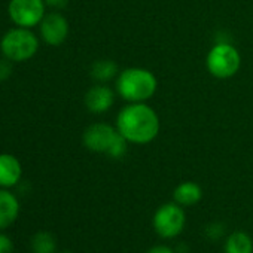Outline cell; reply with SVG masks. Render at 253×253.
I'll list each match as a JSON object with an SVG mask.
<instances>
[{
	"label": "cell",
	"instance_id": "cell-1",
	"mask_svg": "<svg viewBox=\"0 0 253 253\" xmlns=\"http://www.w3.org/2000/svg\"><path fill=\"white\" fill-rule=\"evenodd\" d=\"M116 128L126 142L146 145L160 133V118L151 106L145 103H131L119 112Z\"/></svg>",
	"mask_w": 253,
	"mask_h": 253
},
{
	"label": "cell",
	"instance_id": "cell-2",
	"mask_svg": "<svg viewBox=\"0 0 253 253\" xmlns=\"http://www.w3.org/2000/svg\"><path fill=\"white\" fill-rule=\"evenodd\" d=\"M84 145L91 152L104 154L113 160H119L126 152V139L109 124L97 122L89 125L82 136Z\"/></svg>",
	"mask_w": 253,
	"mask_h": 253
},
{
	"label": "cell",
	"instance_id": "cell-3",
	"mask_svg": "<svg viewBox=\"0 0 253 253\" xmlns=\"http://www.w3.org/2000/svg\"><path fill=\"white\" fill-rule=\"evenodd\" d=\"M157 78L142 67H130L119 73L116 89L121 97L131 103H145L157 92Z\"/></svg>",
	"mask_w": 253,
	"mask_h": 253
},
{
	"label": "cell",
	"instance_id": "cell-4",
	"mask_svg": "<svg viewBox=\"0 0 253 253\" xmlns=\"http://www.w3.org/2000/svg\"><path fill=\"white\" fill-rule=\"evenodd\" d=\"M0 49L5 58L12 63H24L32 60L39 49V39L32 29L15 27L6 32L0 41Z\"/></svg>",
	"mask_w": 253,
	"mask_h": 253
},
{
	"label": "cell",
	"instance_id": "cell-5",
	"mask_svg": "<svg viewBox=\"0 0 253 253\" xmlns=\"http://www.w3.org/2000/svg\"><path fill=\"white\" fill-rule=\"evenodd\" d=\"M241 66L240 52L231 43L214 45L207 55V69L217 79L232 78Z\"/></svg>",
	"mask_w": 253,
	"mask_h": 253
},
{
	"label": "cell",
	"instance_id": "cell-6",
	"mask_svg": "<svg viewBox=\"0 0 253 253\" xmlns=\"http://www.w3.org/2000/svg\"><path fill=\"white\" fill-rule=\"evenodd\" d=\"M154 229L163 238H174L177 237L186 223V216L180 204L167 203L163 204L154 214L152 219Z\"/></svg>",
	"mask_w": 253,
	"mask_h": 253
},
{
	"label": "cell",
	"instance_id": "cell-7",
	"mask_svg": "<svg viewBox=\"0 0 253 253\" xmlns=\"http://www.w3.org/2000/svg\"><path fill=\"white\" fill-rule=\"evenodd\" d=\"M45 0H9L8 14L17 27L33 29L46 15Z\"/></svg>",
	"mask_w": 253,
	"mask_h": 253
},
{
	"label": "cell",
	"instance_id": "cell-8",
	"mask_svg": "<svg viewBox=\"0 0 253 253\" xmlns=\"http://www.w3.org/2000/svg\"><path fill=\"white\" fill-rule=\"evenodd\" d=\"M39 32L45 43L58 46L64 43L69 36V21L58 12L46 14L39 24Z\"/></svg>",
	"mask_w": 253,
	"mask_h": 253
},
{
	"label": "cell",
	"instance_id": "cell-9",
	"mask_svg": "<svg viewBox=\"0 0 253 253\" xmlns=\"http://www.w3.org/2000/svg\"><path fill=\"white\" fill-rule=\"evenodd\" d=\"M20 210L18 197L6 188H0V231L8 229L17 222Z\"/></svg>",
	"mask_w": 253,
	"mask_h": 253
},
{
	"label": "cell",
	"instance_id": "cell-10",
	"mask_svg": "<svg viewBox=\"0 0 253 253\" xmlns=\"http://www.w3.org/2000/svg\"><path fill=\"white\" fill-rule=\"evenodd\" d=\"M23 176V166L12 154H0V188L17 186Z\"/></svg>",
	"mask_w": 253,
	"mask_h": 253
},
{
	"label": "cell",
	"instance_id": "cell-11",
	"mask_svg": "<svg viewBox=\"0 0 253 253\" xmlns=\"http://www.w3.org/2000/svg\"><path fill=\"white\" fill-rule=\"evenodd\" d=\"M115 101L113 91L104 85H94L85 94V106L91 113H104L107 112Z\"/></svg>",
	"mask_w": 253,
	"mask_h": 253
},
{
	"label": "cell",
	"instance_id": "cell-12",
	"mask_svg": "<svg viewBox=\"0 0 253 253\" xmlns=\"http://www.w3.org/2000/svg\"><path fill=\"white\" fill-rule=\"evenodd\" d=\"M173 198H174V203L180 204L182 207L195 206L203 198V189L195 182H183L176 186L173 192Z\"/></svg>",
	"mask_w": 253,
	"mask_h": 253
},
{
	"label": "cell",
	"instance_id": "cell-13",
	"mask_svg": "<svg viewBox=\"0 0 253 253\" xmlns=\"http://www.w3.org/2000/svg\"><path fill=\"white\" fill-rule=\"evenodd\" d=\"M225 253H253V240L244 231H234L225 241Z\"/></svg>",
	"mask_w": 253,
	"mask_h": 253
},
{
	"label": "cell",
	"instance_id": "cell-14",
	"mask_svg": "<svg viewBox=\"0 0 253 253\" xmlns=\"http://www.w3.org/2000/svg\"><path fill=\"white\" fill-rule=\"evenodd\" d=\"M33 253H55L57 240L49 231H38L32 238Z\"/></svg>",
	"mask_w": 253,
	"mask_h": 253
},
{
	"label": "cell",
	"instance_id": "cell-15",
	"mask_svg": "<svg viewBox=\"0 0 253 253\" xmlns=\"http://www.w3.org/2000/svg\"><path fill=\"white\" fill-rule=\"evenodd\" d=\"M118 73V66L112 60H98L91 66V76L98 82H107Z\"/></svg>",
	"mask_w": 253,
	"mask_h": 253
},
{
	"label": "cell",
	"instance_id": "cell-16",
	"mask_svg": "<svg viewBox=\"0 0 253 253\" xmlns=\"http://www.w3.org/2000/svg\"><path fill=\"white\" fill-rule=\"evenodd\" d=\"M223 234H225V226L220 222H213V223L207 225V228H206V235L210 240H219Z\"/></svg>",
	"mask_w": 253,
	"mask_h": 253
},
{
	"label": "cell",
	"instance_id": "cell-17",
	"mask_svg": "<svg viewBox=\"0 0 253 253\" xmlns=\"http://www.w3.org/2000/svg\"><path fill=\"white\" fill-rule=\"evenodd\" d=\"M14 252V241L8 234L0 231V253H12Z\"/></svg>",
	"mask_w": 253,
	"mask_h": 253
},
{
	"label": "cell",
	"instance_id": "cell-18",
	"mask_svg": "<svg viewBox=\"0 0 253 253\" xmlns=\"http://www.w3.org/2000/svg\"><path fill=\"white\" fill-rule=\"evenodd\" d=\"M12 73V61L3 57V60H0V81H6Z\"/></svg>",
	"mask_w": 253,
	"mask_h": 253
},
{
	"label": "cell",
	"instance_id": "cell-19",
	"mask_svg": "<svg viewBox=\"0 0 253 253\" xmlns=\"http://www.w3.org/2000/svg\"><path fill=\"white\" fill-rule=\"evenodd\" d=\"M45 3L46 6L49 8H54V9H63L67 6L69 3V0H45Z\"/></svg>",
	"mask_w": 253,
	"mask_h": 253
},
{
	"label": "cell",
	"instance_id": "cell-20",
	"mask_svg": "<svg viewBox=\"0 0 253 253\" xmlns=\"http://www.w3.org/2000/svg\"><path fill=\"white\" fill-rule=\"evenodd\" d=\"M148 253H176L173 249H170L169 246H154L152 249L148 250Z\"/></svg>",
	"mask_w": 253,
	"mask_h": 253
},
{
	"label": "cell",
	"instance_id": "cell-21",
	"mask_svg": "<svg viewBox=\"0 0 253 253\" xmlns=\"http://www.w3.org/2000/svg\"><path fill=\"white\" fill-rule=\"evenodd\" d=\"M61 253H72V252H69V250H64V252H61Z\"/></svg>",
	"mask_w": 253,
	"mask_h": 253
}]
</instances>
